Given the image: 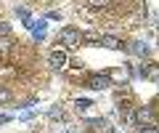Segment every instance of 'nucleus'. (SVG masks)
Here are the masks:
<instances>
[{
    "instance_id": "2eb2a0df",
    "label": "nucleus",
    "mask_w": 159,
    "mask_h": 133,
    "mask_svg": "<svg viewBox=\"0 0 159 133\" xmlns=\"http://www.w3.org/2000/svg\"><path fill=\"white\" fill-rule=\"evenodd\" d=\"M138 133H157V122H148V125H138Z\"/></svg>"
},
{
    "instance_id": "f03ea898",
    "label": "nucleus",
    "mask_w": 159,
    "mask_h": 133,
    "mask_svg": "<svg viewBox=\"0 0 159 133\" xmlns=\"http://www.w3.org/2000/svg\"><path fill=\"white\" fill-rule=\"evenodd\" d=\"M85 85L90 88V91H106V88L114 85V80L109 77V72H96V75H90L85 80Z\"/></svg>"
},
{
    "instance_id": "6ab92c4d",
    "label": "nucleus",
    "mask_w": 159,
    "mask_h": 133,
    "mask_svg": "<svg viewBox=\"0 0 159 133\" xmlns=\"http://www.w3.org/2000/svg\"><path fill=\"white\" fill-rule=\"evenodd\" d=\"M32 117H34V109H29V112H24V115H21V120H32Z\"/></svg>"
},
{
    "instance_id": "1a4fd4ad",
    "label": "nucleus",
    "mask_w": 159,
    "mask_h": 133,
    "mask_svg": "<svg viewBox=\"0 0 159 133\" xmlns=\"http://www.w3.org/2000/svg\"><path fill=\"white\" fill-rule=\"evenodd\" d=\"M101 45L109 48V51H119V48H122V40H119L117 35H101Z\"/></svg>"
},
{
    "instance_id": "9b49d317",
    "label": "nucleus",
    "mask_w": 159,
    "mask_h": 133,
    "mask_svg": "<svg viewBox=\"0 0 159 133\" xmlns=\"http://www.w3.org/2000/svg\"><path fill=\"white\" fill-rule=\"evenodd\" d=\"M48 117H51V120H64V107L61 104H53L51 109H48Z\"/></svg>"
},
{
    "instance_id": "0eeeda50",
    "label": "nucleus",
    "mask_w": 159,
    "mask_h": 133,
    "mask_svg": "<svg viewBox=\"0 0 159 133\" xmlns=\"http://www.w3.org/2000/svg\"><path fill=\"white\" fill-rule=\"evenodd\" d=\"M45 27H48L45 19H34V21H32V40L34 43H43V40H45Z\"/></svg>"
},
{
    "instance_id": "aec40b11",
    "label": "nucleus",
    "mask_w": 159,
    "mask_h": 133,
    "mask_svg": "<svg viewBox=\"0 0 159 133\" xmlns=\"http://www.w3.org/2000/svg\"><path fill=\"white\" fill-rule=\"evenodd\" d=\"M6 122H11V115H0V125H6Z\"/></svg>"
},
{
    "instance_id": "6e6552de",
    "label": "nucleus",
    "mask_w": 159,
    "mask_h": 133,
    "mask_svg": "<svg viewBox=\"0 0 159 133\" xmlns=\"http://www.w3.org/2000/svg\"><path fill=\"white\" fill-rule=\"evenodd\" d=\"M138 75H141L143 80H151V83H157V64H154V61L141 64V67H138Z\"/></svg>"
},
{
    "instance_id": "7ed1b4c3",
    "label": "nucleus",
    "mask_w": 159,
    "mask_h": 133,
    "mask_svg": "<svg viewBox=\"0 0 159 133\" xmlns=\"http://www.w3.org/2000/svg\"><path fill=\"white\" fill-rule=\"evenodd\" d=\"M48 64H51V69H64L69 64V53H66V48H61V45H56L51 53H48Z\"/></svg>"
},
{
    "instance_id": "412c9836",
    "label": "nucleus",
    "mask_w": 159,
    "mask_h": 133,
    "mask_svg": "<svg viewBox=\"0 0 159 133\" xmlns=\"http://www.w3.org/2000/svg\"><path fill=\"white\" fill-rule=\"evenodd\" d=\"M64 133H74V131H64Z\"/></svg>"
},
{
    "instance_id": "4468645a",
    "label": "nucleus",
    "mask_w": 159,
    "mask_h": 133,
    "mask_svg": "<svg viewBox=\"0 0 159 133\" xmlns=\"http://www.w3.org/2000/svg\"><path fill=\"white\" fill-rule=\"evenodd\" d=\"M90 107H93L90 98H77V101H74V109L77 112H85V109H90Z\"/></svg>"
},
{
    "instance_id": "f257e3e1",
    "label": "nucleus",
    "mask_w": 159,
    "mask_h": 133,
    "mask_svg": "<svg viewBox=\"0 0 159 133\" xmlns=\"http://www.w3.org/2000/svg\"><path fill=\"white\" fill-rule=\"evenodd\" d=\"M56 43L61 48H74V45H82V29L77 27H61L56 32Z\"/></svg>"
},
{
    "instance_id": "a211bd4d",
    "label": "nucleus",
    "mask_w": 159,
    "mask_h": 133,
    "mask_svg": "<svg viewBox=\"0 0 159 133\" xmlns=\"http://www.w3.org/2000/svg\"><path fill=\"white\" fill-rule=\"evenodd\" d=\"M48 19H53V21H61V13H58V11H51V13H48Z\"/></svg>"
},
{
    "instance_id": "9d476101",
    "label": "nucleus",
    "mask_w": 159,
    "mask_h": 133,
    "mask_svg": "<svg viewBox=\"0 0 159 133\" xmlns=\"http://www.w3.org/2000/svg\"><path fill=\"white\" fill-rule=\"evenodd\" d=\"M82 45H101V35L98 32H82Z\"/></svg>"
},
{
    "instance_id": "f8f14e48",
    "label": "nucleus",
    "mask_w": 159,
    "mask_h": 133,
    "mask_svg": "<svg viewBox=\"0 0 159 133\" xmlns=\"http://www.w3.org/2000/svg\"><path fill=\"white\" fill-rule=\"evenodd\" d=\"M88 6H90L93 11H103V8L111 6V0H88Z\"/></svg>"
},
{
    "instance_id": "39448f33",
    "label": "nucleus",
    "mask_w": 159,
    "mask_h": 133,
    "mask_svg": "<svg viewBox=\"0 0 159 133\" xmlns=\"http://www.w3.org/2000/svg\"><path fill=\"white\" fill-rule=\"evenodd\" d=\"M82 125L88 131H93V133H106L109 131V122L103 117H82Z\"/></svg>"
},
{
    "instance_id": "ddd939ff",
    "label": "nucleus",
    "mask_w": 159,
    "mask_h": 133,
    "mask_svg": "<svg viewBox=\"0 0 159 133\" xmlns=\"http://www.w3.org/2000/svg\"><path fill=\"white\" fill-rule=\"evenodd\" d=\"M13 101V91L11 88H0V104H11Z\"/></svg>"
},
{
    "instance_id": "dca6fc26",
    "label": "nucleus",
    "mask_w": 159,
    "mask_h": 133,
    "mask_svg": "<svg viewBox=\"0 0 159 133\" xmlns=\"http://www.w3.org/2000/svg\"><path fill=\"white\" fill-rule=\"evenodd\" d=\"M16 16L21 19V21H27V19H29V11H27L24 6H16Z\"/></svg>"
},
{
    "instance_id": "423d86ee",
    "label": "nucleus",
    "mask_w": 159,
    "mask_h": 133,
    "mask_svg": "<svg viewBox=\"0 0 159 133\" xmlns=\"http://www.w3.org/2000/svg\"><path fill=\"white\" fill-rule=\"evenodd\" d=\"M127 51H130L133 56H138V59H146L148 51H151V45H148L146 40H133L130 45H127Z\"/></svg>"
},
{
    "instance_id": "20e7f679",
    "label": "nucleus",
    "mask_w": 159,
    "mask_h": 133,
    "mask_svg": "<svg viewBox=\"0 0 159 133\" xmlns=\"http://www.w3.org/2000/svg\"><path fill=\"white\" fill-rule=\"evenodd\" d=\"M135 122H138V125H148V122H157V120H154V104L135 107Z\"/></svg>"
},
{
    "instance_id": "f3484780",
    "label": "nucleus",
    "mask_w": 159,
    "mask_h": 133,
    "mask_svg": "<svg viewBox=\"0 0 159 133\" xmlns=\"http://www.w3.org/2000/svg\"><path fill=\"white\" fill-rule=\"evenodd\" d=\"M3 35H11V27H8V24H0V37Z\"/></svg>"
}]
</instances>
